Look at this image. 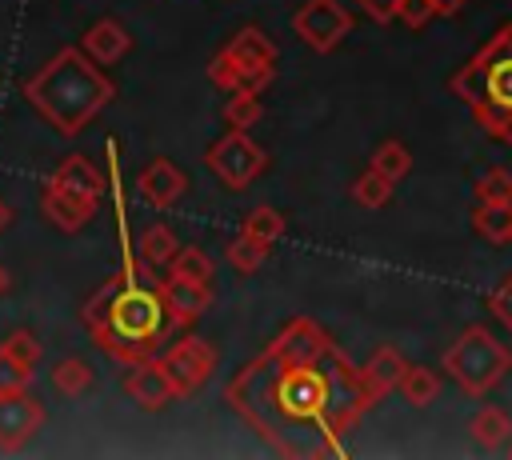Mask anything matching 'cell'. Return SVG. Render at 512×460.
I'll return each mask as SVG.
<instances>
[{
  "label": "cell",
  "instance_id": "obj_10",
  "mask_svg": "<svg viewBox=\"0 0 512 460\" xmlns=\"http://www.w3.org/2000/svg\"><path fill=\"white\" fill-rule=\"evenodd\" d=\"M44 424V408L36 396L20 392H0V452H20Z\"/></svg>",
  "mask_w": 512,
  "mask_h": 460
},
{
  "label": "cell",
  "instance_id": "obj_19",
  "mask_svg": "<svg viewBox=\"0 0 512 460\" xmlns=\"http://www.w3.org/2000/svg\"><path fill=\"white\" fill-rule=\"evenodd\" d=\"M468 432H472V440H476L480 448L496 452V448H504V444H508V436H512V420H508V412H504V408L484 404V408L472 416Z\"/></svg>",
  "mask_w": 512,
  "mask_h": 460
},
{
  "label": "cell",
  "instance_id": "obj_36",
  "mask_svg": "<svg viewBox=\"0 0 512 460\" xmlns=\"http://www.w3.org/2000/svg\"><path fill=\"white\" fill-rule=\"evenodd\" d=\"M360 4V12H368L376 24H388V20H396V4L400 0H356Z\"/></svg>",
  "mask_w": 512,
  "mask_h": 460
},
{
  "label": "cell",
  "instance_id": "obj_17",
  "mask_svg": "<svg viewBox=\"0 0 512 460\" xmlns=\"http://www.w3.org/2000/svg\"><path fill=\"white\" fill-rule=\"evenodd\" d=\"M40 208H44V216L56 224V228H64V232H80L92 216H96V200H84V196H76V192H64V188H44V196H40Z\"/></svg>",
  "mask_w": 512,
  "mask_h": 460
},
{
  "label": "cell",
  "instance_id": "obj_7",
  "mask_svg": "<svg viewBox=\"0 0 512 460\" xmlns=\"http://www.w3.org/2000/svg\"><path fill=\"white\" fill-rule=\"evenodd\" d=\"M204 164H208V172H212L228 192H244V188L264 172L268 156H264V148H260L248 132L228 128V132L204 152Z\"/></svg>",
  "mask_w": 512,
  "mask_h": 460
},
{
  "label": "cell",
  "instance_id": "obj_18",
  "mask_svg": "<svg viewBox=\"0 0 512 460\" xmlns=\"http://www.w3.org/2000/svg\"><path fill=\"white\" fill-rule=\"evenodd\" d=\"M404 368H408V360L400 356V348L384 344V348H376V352L368 356V364L360 368V380H364L368 396H372V400H380V396H388V392L400 384Z\"/></svg>",
  "mask_w": 512,
  "mask_h": 460
},
{
  "label": "cell",
  "instance_id": "obj_22",
  "mask_svg": "<svg viewBox=\"0 0 512 460\" xmlns=\"http://www.w3.org/2000/svg\"><path fill=\"white\" fill-rule=\"evenodd\" d=\"M396 388H400V396H404L412 408H424V404H432V400L440 396V376H436L432 368H424V364H408Z\"/></svg>",
  "mask_w": 512,
  "mask_h": 460
},
{
  "label": "cell",
  "instance_id": "obj_15",
  "mask_svg": "<svg viewBox=\"0 0 512 460\" xmlns=\"http://www.w3.org/2000/svg\"><path fill=\"white\" fill-rule=\"evenodd\" d=\"M80 48H84V56L88 60H96L100 68H112L116 60H124L128 56V48H132V32L120 24V20H96L88 32H84V40H80Z\"/></svg>",
  "mask_w": 512,
  "mask_h": 460
},
{
  "label": "cell",
  "instance_id": "obj_33",
  "mask_svg": "<svg viewBox=\"0 0 512 460\" xmlns=\"http://www.w3.org/2000/svg\"><path fill=\"white\" fill-rule=\"evenodd\" d=\"M432 16H436L432 0H400L396 4V20H404L408 28H424Z\"/></svg>",
  "mask_w": 512,
  "mask_h": 460
},
{
  "label": "cell",
  "instance_id": "obj_29",
  "mask_svg": "<svg viewBox=\"0 0 512 460\" xmlns=\"http://www.w3.org/2000/svg\"><path fill=\"white\" fill-rule=\"evenodd\" d=\"M260 112H264L260 92H228V104H224V124H228V128L248 132V128L260 120Z\"/></svg>",
  "mask_w": 512,
  "mask_h": 460
},
{
  "label": "cell",
  "instance_id": "obj_9",
  "mask_svg": "<svg viewBox=\"0 0 512 460\" xmlns=\"http://www.w3.org/2000/svg\"><path fill=\"white\" fill-rule=\"evenodd\" d=\"M160 356V364H164V372L172 376V384H176V392L180 396H188V392H196L200 384H208V376L216 372V348L208 344V340H200V336H180V340H172L164 352H156Z\"/></svg>",
  "mask_w": 512,
  "mask_h": 460
},
{
  "label": "cell",
  "instance_id": "obj_24",
  "mask_svg": "<svg viewBox=\"0 0 512 460\" xmlns=\"http://www.w3.org/2000/svg\"><path fill=\"white\" fill-rule=\"evenodd\" d=\"M92 380H96V372H92V364L80 360V356H68V360H60V364L52 368V388H56L60 396H84V392L92 388Z\"/></svg>",
  "mask_w": 512,
  "mask_h": 460
},
{
  "label": "cell",
  "instance_id": "obj_4",
  "mask_svg": "<svg viewBox=\"0 0 512 460\" xmlns=\"http://www.w3.org/2000/svg\"><path fill=\"white\" fill-rule=\"evenodd\" d=\"M176 332L164 308V296L156 284H144L140 272L136 276H116V292H112V316H108V332L96 340L112 360L120 364H140L148 356H156L164 348V336Z\"/></svg>",
  "mask_w": 512,
  "mask_h": 460
},
{
  "label": "cell",
  "instance_id": "obj_38",
  "mask_svg": "<svg viewBox=\"0 0 512 460\" xmlns=\"http://www.w3.org/2000/svg\"><path fill=\"white\" fill-rule=\"evenodd\" d=\"M8 288H12V272H8V268H4V264H0V296H4V292H8Z\"/></svg>",
  "mask_w": 512,
  "mask_h": 460
},
{
  "label": "cell",
  "instance_id": "obj_8",
  "mask_svg": "<svg viewBox=\"0 0 512 460\" xmlns=\"http://www.w3.org/2000/svg\"><path fill=\"white\" fill-rule=\"evenodd\" d=\"M352 12L340 0H304L292 16L296 36L312 48V52H332L348 32H352Z\"/></svg>",
  "mask_w": 512,
  "mask_h": 460
},
{
  "label": "cell",
  "instance_id": "obj_11",
  "mask_svg": "<svg viewBox=\"0 0 512 460\" xmlns=\"http://www.w3.org/2000/svg\"><path fill=\"white\" fill-rule=\"evenodd\" d=\"M328 348H332V336H328L316 320L292 316V320L268 340L264 352H272V356H280V360H320Z\"/></svg>",
  "mask_w": 512,
  "mask_h": 460
},
{
  "label": "cell",
  "instance_id": "obj_12",
  "mask_svg": "<svg viewBox=\"0 0 512 460\" xmlns=\"http://www.w3.org/2000/svg\"><path fill=\"white\" fill-rule=\"evenodd\" d=\"M124 392H128L144 412H160V408H168L172 400H180V392H176L172 376L164 372L160 356H148V360L132 364V372L124 376Z\"/></svg>",
  "mask_w": 512,
  "mask_h": 460
},
{
  "label": "cell",
  "instance_id": "obj_3",
  "mask_svg": "<svg viewBox=\"0 0 512 460\" xmlns=\"http://www.w3.org/2000/svg\"><path fill=\"white\" fill-rule=\"evenodd\" d=\"M448 88L468 104L488 136L512 144V24H500L496 36H488L476 56L452 72Z\"/></svg>",
  "mask_w": 512,
  "mask_h": 460
},
{
  "label": "cell",
  "instance_id": "obj_35",
  "mask_svg": "<svg viewBox=\"0 0 512 460\" xmlns=\"http://www.w3.org/2000/svg\"><path fill=\"white\" fill-rule=\"evenodd\" d=\"M488 308H492V312H496V320L512 332V272H508V280L488 296Z\"/></svg>",
  "mask_w": 512,
  "mask_h": 460
},
{
  "label": "cell",
  "instance_id": "obj_6",
  "mask_svg": "<svg viewBox=\"0 0 512 460\" xmlns=\"http://www.w3.org/2000/svg\"><path fill=\"white\" fill-rule=\"evenodd\" d=\"M208 80L224 92H264L276 80V44L260 28H240L208 60Z\"/></svg>",
  "mask_w": 512,
  "mask_h": 460
},
{
  "label": "cell",
  "instance_id": "obj_32",
  "mask_svg": "<svg viewBox=\"0 0 512 460\" xmlns=\"http://www.w3.org/2000/svg\"><path fill=\"white\" fill-rule=\"evenodd\" d=\"M476 204H512V172L508 168H488L476 180Z\"/></svg>",
  "mask_w": 512,
  "mask_h": 460
},
{
  "label": "cell",
  "instance_id": "obj_23",
  "mask_svg": "<svg viewBox=\"0 0 512 460\" xmlns=\"http://www.w3.org/2000/svg\"><path fill=\"white\" fill-rule=\"evenodd\" d=\"M472 228L488 244H512V204H480L472 212Z\"/></svg>",
  "mask_w": 512,
  "mask_h": 460
},
{
  "label": "cell",
  "instance_id": "obj_27",
  "mask_svg": "<svg viewBox=\"0 0 512 460\" xmlns=\"http://www.w3.org/2000/svg\"><path fill=\"white\" fill-rule=\"evenodd\" d=\"M372 168H376L380 176H388L392 184L404 180V176L412 172V152H408V144H404V140H384V144L376 148V156H372Z\"/></svg>",
  "mask_w": 512,
  "mask_h": 460
},
{
  "label": "cell",
  "instance_id": "obj_13",
  "mask_svg": "<svg viewBox=\"0 0 512 460\" xmlns=\"http://www.w3.org/2000/svg\"><path fill=\"white\" fill-rule=\"evenodd\" d=\"M160 296H164V308H168V320H172V328H188L196 316H204L208 312V304H212V288L208 284H192V280H180V276H164L160 284Z\"/></svg>",
  "mask_w": 512,
  "mask_h": 460
},
{
  "label": "cell",
  "instance_id": "obj_28",
  "mask_svg": "<svg viewBox=\"0 0 512 460\" xmlns=\"http://www.w3.org/2000/svg\"><path fill=\"white\" fill-rule=\"evenodd\" d=\"M392 180L388 176H380L376 168H368V172H360L356 180H352V200L360 204V208H384L388 204V196H392Z\"/></svg>",
  "mask_w": 512,
  "mask_h": 460
},
{
  "label": "cell",
  "instance_id": "obj_39",
  "mask_svg": "<svg viewBox=\"0 0 512 460\" xmlns=\"http://www.w3.org/2000/svg\"><path fill=\"white\" fill-rule=\"evenodd\" d=\"M8 220H12V208H8V204H4V196H0V232L8 228Z\"/></svg>",
  "mask_w": 512,
  "mask_h": 460
},
{
  "label": "cell",
  "instance_id": "obj_25",
  "mask_svg": "<svg viewBox=\"0 0 512 460\" xmlns=\"http://www.w3.org/2000/svg\"><path fill=\"white\" fill-rule=\"evenodd\" d=\"M112 292H116V276L112 280H104L92 296H88V304H84V312H80V320H84V328H88V336L92 340H100L104 332H108V316H112Z\"/></svg>",
  "mask_w": 512,
  "mask_h": 460
},
{
  "label": "cell",
  "instance_id": "obj_34",
  "mask_svg": "<svg viewBox=\"0 0 512 460\" xmlns=\"http://www.w3.org/2000/svg\"><path fill=\"white\" fill-rule=\"evenodd\" d=\"M28 380H32V368H20L16 360H8L0 352V392H20V388H28Z\"/></svg>",
  "mask_w": 512,
  "mask_h": 460
},
{
  "label": "cell",
  "instance_id": "obj_26",
  "mask_svg": "<svg viewBox=\"0 0 512 460\" xmlns=\"http://www.w3.org/2000/svg\"><path fill=\"white\" fill-rule=\"evenodd\" d=\"M168 272L180 276V280H192V284H208V288H212V272H216V268H212V256H208V252L180 244V252L172 256Z\"/></svg>",
  "mask_w": 512,
  "mask_h": 460
},
{
  "label": "cell",
  "instance_id": "obj_20",
  "mask_svg": "<svg viewBox=\"0 0 512 460\" xmlns=\"http://www.w3.org/2000/svg\"><path fill=\"white\" fill-rule=\"evenodd\" d=\"M240 232L252 240V244H260L264 252H272V244L284 236V216L276 212V208H268V204H260V208H252L248 216H244V224H240Z\"/></svg>",
  "mask_w": 512,
  "mask_h": 460
},
{
  "label": "cell",
  "instance_id": "obj_30",
  "mask_svg": "<svg viewBox=\"0 0 512 460\" xmlns=\"http://www.w3.org/2000/svg\"><path fill=\"white\" fill-rule=\"evenodd\" d=\"M224 256H228L232 272H240V276H252V272H260V264H264V256H268V252H264L260 244H252V240L240 232L236 240H228Z\"/></svg>",
  "mask_w": 512,
  "mask_h": 460
},
{
  "label": "cell",
  "instance_id": "obj_31",
  "mask_svg": "<svg viewBox=\"0 0 512 460\" xmlns=\"http://www.w3.org/2000/svg\"><path fill=\"white\" fill-rule=\"evenodd\" d=\"M0 352H4L8 360H16L20 368H36V360H40V340H36L28 328H12V332L0 340Z\"/></svg>",
  "mask_w": 512,
  "mask_h": 460
},
{
  "label": "cell",
  "instance_id": "obj_37",
  "mask_svg": "<svg viewBox=\"0 0 512 460\" xmlns=\"http://www.w3.org/2000/svg\"><path fill=\"white\" fill-rule=\"evenodd\" d=\"M468 0H432V8H436V16H456L460 8H464Z\"/></svg>",
  "mask_w": 512,
  "mask_h": 460
},
{
  "label": "cell",
  "instance_id": "obj_21",
  "mask_svg": "<svg viewBox=\"0 0 512 460\" xmlns=\"http://www.w3.org/2000/svg\"><path fill=\"white\" fill-rule=\"evenodd\" d=\"M136 244H140L144 264H152V268H168L172 256L180 252V240H176V232H172L168 224H152V228H144Z\"/></svg>",
  "mask_w": 512,
  "mask_h": 460
},
{
  "label": "cell",
  "instance_id": "obj_5",
  "mask_svg": "<svg viewBox=\"0 0 512 460\" xmlns=\"http://www.w3.org/2000/svg\"><path fill=\"white\" fill-rule=\"evenodd\" d=\"M440 368L468 392V396H484L488 388H496L504 380V372L512 368V352L508 344H500L484 324H468L448 348Z\"/></svg>",
  "mask_w": 512,
  "mask_h": 460
},
{
  "label": "cell",
  "instance_id": "obj_16",
  "mask_svg": "<svg viewBox=\"0 0 512 460\" xmlns=\"http://www.w3.org/2000/svg\"><path fill=\"white\" fill-rule=\"evenodd\" d=\"M48 184H52V188H64V192H76V196H84V200H96V204H100L108 176H104L88 156H64V160L56 164V172L48 176Z\"/></svg>",
  "mask_w": 512,
  "mask_h": 460
},
{
  "label": "cell",
  "instance_id": "obj_14",
  "mask_svg": "<svg viewBox=\"0 0 512 460\" xmlns=\"http://www.w3.org/2000/svg\"><path fill=\"white\" fill-rule=\"evenodd\" d=\"M136 188H140V196L152 204V208H160V212H168L184 192H188V176H184V168L180 164H172V160H152L148 168H140V176H136Z\"/></svg>",
  "mask_w": 512,
  "mask_h": 460
},
{
  "label": "cell",
  "instance_id": "obj_1",
  "mask_svg": "<svg viewBox=\"0 0 512 460\" xmlns=\"http://www.w3.org/2000/svg\"><path fill=\"white\" fill-rule=\"evenodd\" d=\"M224 396L280 456H312L308 436L320 440V456H340V436L376 404L336 344L320 360L260 352L228 380Z\"/></svg>",
  "mask_w": 512,
  "mask_h": 460
},
{
  "label": "cell",
  "instance_id": "obj_2",
  "mask_svg": "<svg viewBox=\"0 0 512 460\" xmlns=\"http://www.w3.org/2000/svg\"><path fill=\"white\" fill-rule=\"evenodd\" d=\"M24 96L60 136H76L116 100V84L76 44L60 48L44 68H36L24 84Z\"/></svg>",
  "mask_w": 512,
  "mask_h": 460
}]
</instances>
